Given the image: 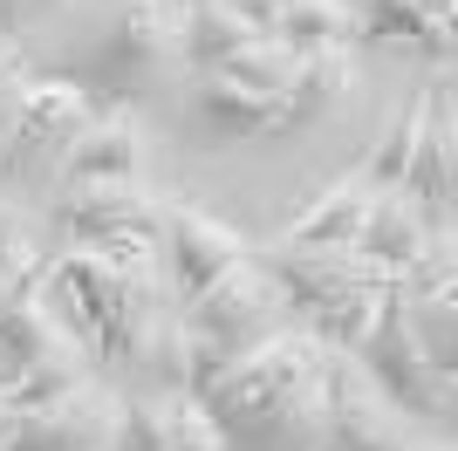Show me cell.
<instances>
[{
    "instance_id": "6da1fadb",
    "label": "cell",
    "mask_w": 458,
    "mask_h": 451,
    "mask_svg": "<svg viewBox=\"0 0 458 451\" xmlns=\"http://www.w3.org/2000/svg\"><path fill=\"white\" fill-rule=\"evenodd\" d=\"M178 21H185V0H96L69 21L55 55L28 62V69L137 110L178 69Z\"/></svg>"
},
{
    "instance_id": "7a4b0ae2",
    "label": "cell",
    "mask_w": 458,
    "mask_h": 451,
    "mask_svg": "<svg viewBox=\"0 0 458 451\" xmlns=\"http://www.w3.org/2000/svg\"><path fill=\"white\" fill-rule=\"evenodd\" d=\"M260 267L274 274L287 315L301 321L308 336H322L328 349H356L363 328L377 321V301L397 287L390 267H377L356 246H253Z\"/></svg>"
},
{
    "instance_id": "3957f363",
    "label": "cell",
    "mask_w": 458,
    "mask_h": 451,
    "mask_svg": "<svg viewBox=\"0 0 458 451\" xmlns=\"http://www.w3.org/2000/svg\"><path fill=\"white\" fill-rule=\"evenodd\" d=\"M48 281H62V294L76 308V336L89 342L96 370L123 362L131 328L144 321V308L157 294H172V287L157 281V246H144V240L62 246V253H48Z\"/></svg>"
},
{
    "instance_id": "277c9868",
    "label": "cell",
    "mask_w": 458,
    "mask_h": 451,
    "mask_svg": "<svg viewBox=\"0 0 458 451\" xmlns=\"http://www.w3.org/2000/svg\"><path fill=\"white\" fill-rule=\"evenodd\" d=\"M178 321H185V390L206 396L247 349H260V342H267L274 328H287L294 315H287L274 274L260 267V253H247V260L226 267L199 301H185Z\"/></svg>"
},
{
    "instance_id": "5b68a950",
    "label": "cell",
    "mask_w": 458,
    "mask_h": 451,
    "mask_svg": "<svg viewBox=\"0 0 458 451\" xmlns=\"http://www.w3.org/2000/svg\"><path fill=\"white\" fill-rule=\"evenodd\" d=\"M322 370H328V342L308 336L301 321H287L260 349H247L199 404H206V417L226 431V445H240V438H253L281 404H294L308 383H322Z\"/></svg>"
},
{
    "instance_id": "8992f818",
    "label": "cell",
    "mask_w": 458,
    "mask_h": 451,
    "mask_svg": "<svg viewBox=\"0 0 458 451\" xmlns=\"http://www.w3.org/2000/svg\"><path fill=\"white\" fill-rule=\"evenodd\" d=\"M0 356L14 362V376L0 383V396H7L14 411H35V404L62 396L69 383L96 376L89 342L48 308V274H35V281L0 308Z\"/></svg>"
},
{
    "instance_id": "52a82bcc",
    "label": "cell",
    "mask_w": 458,
    "mask_h": 451,
    "mask_svg": "<svg viewBox=\"0 0 458 451\" xmlns=\"http://www.w3.org/2000/svg\"><path fill=\"white\" fill-rule=\"evenodd\" d=\"M349 356L363 362V376L377 383L390 404H397L403 417H452V376H438L431 362H424V349H418V336H411V321H403V301H397V287L377 301V321L363 328V342L349 349Z\"/></svg>"
},
{
    "instance_id": "ba28073f",
    "label": "cell",
    "mask_w": 458,
    "mask_h": 451,
    "mask_svg": "<svg viewBox=\"0 0 458 451\" xmlns=\"http://www.w3.org/2000/svg\"><path fill=\"white\" fill-rule=\"evenodd\" d=\"M165 206L144 178H96V185H55L48 212L62 226V246H103V240H165Z\"/></svg>"
},
{
    "instance_id": "9c48e42d",
    "label": "cell",
    "mask_w": 458,
    "mask_h": 451,
    "mask_svg": "<svg viewBox=\"0 0 458 451\" xmlns=\"http://www.w3.org/2000/svg\"><path fill=\"white\" fill-rule=\"evenodd\" d=\"M424 424L403 417L390 396L363 376L349 349H328V431L322 451H418Z\"/></svg>"
},
{
    "instance_id": "30bf717a",
    "label": "cell",
    "mask_w": 458,
    "mask_h": 451,
    "mask_svg": "<svg viewBox=\"0 0 458 451\" xmlns=\"http://www.w3.org/2000/svg\"><path fill=\"white\" fill-rule=\"evenodd\" d=\"M116 411H123V390L103 383V370H96L35 411H14V431L0 451H110Z\"/></svg>"
},
{
    "instance_id": "8fae6325",
    "label": "cell",
    "mask_w": 458,
    "mask_h": 451,
    "mask_svg": "<svg viewBox=\"0 0 458 451\" xmlns=\"http://www.w3.org/2000/svg\"><path fill=\"white\" fill-rule=\"evenodd\" d=\"M253 253V240L240 233V226H226L219 212L206 206H185V199H172L165 206V267H172V301L185 308V301H199L226 267H240Z\"/></svg>"
},
{
    "instance_id": "7c38bea8",
    "label": "cell",
    "mask_w": 458,
    "mask_h": 451,
    "mask_svg": "<svg viewBox=\"0 0 458 451\" xmlns=\"http://www.w3.org/2000/svg\"><path fill=\"white\" fill-rule=\"evenodd\" d=\"M144 171V123H137L131 103H110V110H96L55 157V185H96V178H137Z\"/></svg>"
},
{
    "instance_id": "4fadbf2b",
    "label": "cell",
    "mask_w": 458,
    "mask_h": 451,
    "mask_svg": "<svg viewBox=\"0 0 458 451\" xmlns=\"http://www.w3.org/2000/svg\"><path fill=\"white\" fill-rule=\"evenodd\" d=\"M185 116H191V137H212V144L267 137L281 131V96H260L219 69H185Z\"/></svg>"
},
{
    "instance_id": "5bb4252c",
    "label": "cell",
    "mask_w": 458,
    "mask_h": 451,
    "mask_svg": "<svg viewBox=\"0 0 458 451\" xmlns=\"http://www.w3.org/2000/svg\"><path fill=\"white\" fill-rule=\"evenodd\" d=\"M431 96V110H424V131H418V150H411V171H403V185L424 212H431V226H452V157H458V131H452V69L438 75V89H424Z\"/></svg>"
},
{
    "instance_id": "9a60e30c",
    "label": "cell",
    "mask_w": 458,
    "mask_h": 451,
    "mask_svg": "<svg viewBox=\"0 0 458 451\" xmlns=\"http://www.w3.org/2000/svg\"><path fill=\"white\" fill-rule=\"evenodd\" d=\"M431 233H445V226H431V212H424L411 191H377L349 246L369 253L377 267H390V274H403V267H418V253L431 246Z\"/></svg>"
},
{
    "instance_id": "2e32d148",
    "label": "cell",
    "mask_w": 458,
    "mask_h": 451,
    "mask_svg": "<svg viewBox=\"0 0 458 451\" xmlns=\"http://www.w3.org/2000/svg\"><path fill=\"white\" fill-rule=\"evenodd\" d=\"M452 7L458 0H363L356 41H411L431 62H452Z\"/></svg>"
},
{
    "instance_id": "e0dca14e",
    "label": "cell",
    "mask_w": 458,
    "mask_h": 451,
    "mask_svg": "<svg viewBox=\"0 0 458 451\" xmlns=\"http://www.w3.org/2000/svg\"><path fill=\"white\" fill-rule=\"evenodd\" d=\"M369 199H377V191H369L363 165L343 171L322 199H308V206L281 226V246H349V240H356V226H363V212H369Z\"/></svg>"
},
{
    "instance_id": "ac0fdd59",
    "label": "cell",
    "mask_w": 458,
    "mask_h": 451,
    "mask_svg": "<svg viewBox=\"0 0 458 451\" xmlns=\"http://www.w3.org/2000/svg\"><path fill=\"white\" fill-rule=\"evenodd\" d=\"M260 41H267V28L240 21L226 0H199L178 21V69H219V62H233L240 48H260Z\"/></svg>"
},
{
    "instance_id": "d6986e66",
    "label": "cell",
    "mask_w": 458,
    "mask_h": 451,
    "mask_svg": "<svg viewBox=\"0 0 458 451\" xmlns=\"http://www.w3.org/2000/svg\"><path fill=\"white\" fill-rule=\"evenodd\" d=\"M123 362H131L151 390H185V321H178V301L172 294H157L151 308H144V321L131 328Z\"/></svg>"
},
{
    "instance_id": "ffe728a7",
    "label": "cell",
    "mask_w": 458,
    "mask_h": 451,
    "mask_svg": "<svg viewBox=\"0 0 458 451\" xmlns=\"http://www.w3.org/2000/svg\"><path fill=\"white\" fill-rule=\"evenodd\" d=\"M349 96V48H308L294 55V75L281 89V131H301Z\"/></svg>"
},
{
    "instance_id": "44dd1931",
    "label": "cell",
    "mask_w": 458,
    "mask_h": 451,
    "mask_svg": "<svg viewBox=\"0 0 458 451\" xmlns=\"http://www.w3.org/2000/svg\"><path fill=\"white\" fill-rule=\"evenodd\" d=\"M41 219H48V212H41L21 185H0V281H7V287L48 274V240H41Z\"/></svg>"
},
{
    "instance_id": "7402d4cb",
    "label": "cell",
    "mask_w": 458,
    "mask_h": 451,
    "mask_svg": "<svg viewBox=\"0 0 458 451\" xmlns=\"http://www.w3.org/2000/svg\"><path fill=\"white\" fill-rule=\"evenodd\" d=\"M281 48L308 55V48H356V7L349 0H281L267 28Z\"/></svg>"
},
{
    "instance_id": "603a6c76",
    "label": "cell",
    "mask_w": 458,
    "mask_h": 451,
    "mask_svg": "<svg viewBox=\"0 0 458 451\" xmlns=\"http://www.w3.org/2000/svg\"><path fill=\"white\" fill-rule=\"evenodd\" d=\"M424 110H431V96H411V110L390 123V137H383L377 150L363 157V178H369V191H397L403 185V171H411V150H418V131H424Z\"/></svg>"
},
{
    "instance_id": "cb8c5ba5",
    "label": "cell",
    "mask_w": 458,
    "mask_h": 451,
    "mask_svg": "<svg viewBox=\"0 0 458 451\" xmlns=\"http://www.w3.org/2000/svg\"><path fill=\"white\" fill-rule=\"evenodd\" d=\"M157 411H165V451H233L226 431L206 417V404H199L191 390H165Z\"/></svg>"
},
{
    "instance_id": "d4e9b609",
    "label": "cell",
    "mask_w": 458,
    "mask_h": 451,
    "mask_svg": "<svg viewBox=\"0 0 458 451\" xmlns=\"http://www.w3.org/2000/svg\"><path fill=\"white\" fill-rule=\"evenodd\" d=\"M157 396L165 390H123L110 451H165V411H157Z\"/></svg>"
},
{
    "instance_id": "484cf974",
    "label": "cell",
    "mask_w": 458,
    "mask_h": 451,
    "mask_svg": "<svg viewBox=\"0 0 458 451\" xmlns=\"http://www.w3.org/2000/svg\"><path fill=\"white\" fill-rule=\"evenodd\" d=\"M55 14H69V0H0V35L28 48V35H35L41 21H55Z\"/></svg>"
},
{
    "instance_id": "4316f807",
    "label": "cell",
    "mask_w": 458,
    "mask_h": 451,
    "mask_svg": "<svg viewBox=\"0 0 458 451\" xmlns=\"http://www.w3.org/2000/svg\"><path fill=\"white\" fill-rule=\"evenodd\" d=\"M226 7L240 21H253V28H274V7H281V0H226Z\"/></svg>"
},
{
    "instance_id": "83f0119b",
    "label": "cell",
    "mask_w": 458,
    "mask_h": 451,
    "mask_svg": "<svg viewBox=\"0 0 458 451\" xmlns=\"http://www.w3.org/2000/svg\"><path fill=\"white\" fill-rule=\"evenodd\" d=\"M21 62H28V48H21V41H7V35H0V75H7V69H21Z\"/></svg>"
},
{
    "instance_id": "f1b7e54d",
    "label": "cell",
    "mask_w": 458,
    "mask_h": 451,
    "mask_svg": "<svg viewBox=\"0 0 458 451\" xmlns=\"http://www.w3.org/2000/svg\"><path fill=\"white\" fill-rule=\"evenodd\" d=\"M7 431H14V404L0 396V445H7Z\"/></svg>"
},
{
    "instance_id": "f546056e",
    "label": "cell",
    "mask_w": 458,
    "mask_h": 451,
    "mask_svg": "<svg viewBox=\"0 0 458 451\" xmlns=\"http://www.w3.org/2000/svg\"><path fill=\"white\" fill-rule=\"evenodd\" d=\"M418 451H452V445H445V438H431V431H424V445Z\"/></svg>"
},
{
    "instance_id": "4dcf8cb0",
    "label": "cell",
    "mask_w": 458,
    "mask_h": 451,
    "mask_svg": "<svg viewBox=\"0 0 458 451\" xmlns=\"http://www.w3.org/2000/svg\"><path fill=\"white\" fill-rule=\"evenodd\" d=\"M21 287H28V281H21ZM21 287H7V281H0V308H7V301H14V294H21Z\"/></svg>"
},
{
    "instance_id": "1f68e13d",
    "label": "cell",
    "mask_w": 458,
    "mask_h": 451,
    "mask_svg": "<svg viewBox=\"0 0 458 451\" xmlns=\"http://www.w3.org/2000/svg\"><path fill=\"white\" fill-rule=\"evenodd\" d=\"M349 7H363V0H349Z\"/></svg>"
},
{
    "instance_id": "d6a6232c",
    "label": "cell",
    "mask_w": 458,
    "mask_h": 451,
    "mask_svg": "<svg viewBox=\"0 0 458 451\" xmlns=\"http://www.w3.org/2000/svg\"><path fill=\"white\" fill-rule=\"evenodd\" d=\"M185 7H199V0H185Z\"/></svg>"
}]
</instances>
